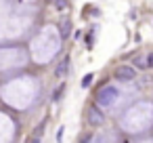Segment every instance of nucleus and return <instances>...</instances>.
<instances>
[{
	"label": "nucleus",
	"mask_w": 153,
	"mask_h": 143,
	"mask_svg": "<svg viewBox=\"0 0 153 143\" xmlns=\"http://www.w3.org/2000/svg\"><path fill=\"white\" fill-rule=\"evenodd\" d=\"M69 67H71V57L67 55V57H63L61 61H59V65L55 67V78H67V74H69Z\"/></svg>",
	"instance_id": "20e7f679"
},
{
	"label": "nucleus",
	"mask_w": 153,
	"mask_h": 143,
	"mask_svg": "<svg viewBox=\"0 0 153 143\" xmlns=\"http://www.w3.org/2000/svg\"><path fill=\"white\" fill-rule=\"evenodd\" d=\"M63 91H65V84H61V86L55 91V95H53V101H59V99L63 97Z\"/></svg>",
	"instance_id": "6e6552de"
},
{
	"label": "nucleus",
	"mask_w": 153,
	"mask_h": 143,
	"mask_svg": "<svg viewBox=\"0 0 153 143\" xmlns=\"http://www.w3.org/2000/svg\"><path fill=\"white\" fill-rule=\"evenodd\" d=\"M117 97H120V88L113 86V84H107V86H103V88L97 93V103H99L101 107H111V105L117 101Z\"/></svg>",
	"instance_id": "f257e3e1"
},
{
	"label": "nucleus",
	"mask_w": 153,
	"mask_h": 143,
	"mask_svg": "<svg viewBox=\"0 0 153 143\" xmlns=\"http://www.w3.org/2000/svg\"><path fill=\"white\" fill-rule=\"evenodd\" d=\"M113 76H115V80H122V82H132V80L136 78V70H134V67H130V65H120V67H115Z\"/></svg>",
	"instance_id": "7ed1b4c3"
},
{
	"label": "nucleus",
	"mask_w": 153,
	"mask_h": 143,
	"mask_svg": "<svg viewBox=\"0 0 153 143\" xmlns=\"http://www.w3.org/2000/svg\"><path fill=\"white\" fill-rule=\"evenodd\" d=\"M71 28H74V25H71V19H67V17H65V19L61 21V38H69Z\"/></svg>",
	"instance_id": "39448f33"
},
{
	"label": "nucleus",
	"mask_w": 153,
	"mask_h": 143,
	"mask_svg": "<svg viewBox=\"0 0 153 143\" xmlns=\"http://www.w3.org/2000/svg\"><path fill=\"white\" fill-rule=\"evenodd\" d=\"M57 7H59V11H65V0H57Z\"/></svg>",
	"instance_id": "1a4fd4ad"
},
{
	"label": "nucleus",
	"mask_w": 153,
	"mask_h": 143,
	"mask_svg": "<svg viewBox=\"0 0 153 143\" xmlns=\"http://www.w3.org/2000/svg\"><path fill=\"white\" fill-rule=\"evenodd\" d=\"M86 122H88L90 126H101V124L105 122V114H103L97 105H90V107L86 109Z\"/></svg>",
	"instance_id": "f03ea898"
},
{
	"label": "nucleus",
	"mask_w": 153,
	"mask_h": 143,
	"mask_svg": "<svg viewBox=\"0 0 153 143\" xmlns=\"http://www.w3.org/2000/svg\"><path fill=\"white\" fill-rule=\"evenodd\" d=\"M134 65H136V67H140V70H147V67H149V65H147V57H145V59L136 57V59H134Z\"/></svg>",
	"instance_id": "0eeeda50"
},
{
	"label": "nucleus",
	"mask_w": 153,
	"mask_h": 143,
	"mask_svg": "<svg viewBox=\"0 0 153 143\" xmlns=\"http://www.w3.org/2000/svg\"><path fill=\"white\" fill-rule=\"evenodd\" d=\"M92 80H94V74H86V76L82 78V88H88V86L92 84Z\"/></svg>",
	"instance_id": "423d86ee"
}]
</instances>
